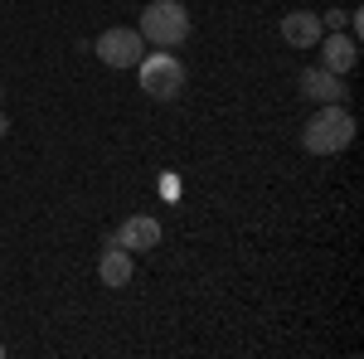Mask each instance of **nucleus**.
<instances>
[{
	"label": "nucleus",
	"instance_id": "f257e3e1",
	"mask_svg": "<svg viewBox=\"0 0 364 359\" xmlns=\"http://www.w3.org/2000/svg\"><path fill=\"white\" fill-rule=\"evenodd\" d=\"M355 141V117L345 102H321V112L301 127V146L311 156H336Z\"/></svg>",
	"mask_w": 364,
	"mask_h": 359
},
{
	"label": "nucleus",
	"instance_id": "f03ea898",
	"mask_svg": "<svg viewBox=\"0 0 364 359\" xmlns=\"http://www.w3.org/2000/svg\"><path fill=\"white\" fill-rule=\"evenodd\" d=\"M141 39L156 49H180L190 39V10L180 0H151L141 10Z\"/></svg>",
	"mask_w": 364,
	"mask_h": 359
},
{
	"label": "nucleus",
	"instance_id": "7ed1b4c3",
	"mask_svg": "<svg viewBox=\"0 0 364 359\" xmlns=\"http://www.w3.org/2000/svg\"><path fill=\"white\" fill-rule=\"evenodd\" d=\"M136 68H141V92H146V97L175 102V97L185 92V63L175 54H146Z\"/></svg>",
	"mask_w": 364,
	"mask_h": 359
},
{
	"label": "nucleus",
	"instance_id": "20e7f679",
	"mask_svg": "<svg viewBox=\"0 0 364 359\" xmlns=\"http://www.w3.org/2000/svg\"><path fill=\"white\" fill-rule=\"evenodd\" d=\"M92 49H97V58H102L107 68H136L141 54H146V39H141V29L117 25V29H102Z\"/></svg>",
	"mask_w": 364,
	"mask_h": 359
},
{
	"label": "nucleus",
	"instance_id": "39448f33",
	"mask_svg": "<svg viewBox=\"0 0 364 359\" xmlns=\"http://www.w3.org/2000/svg\"><path fill=\"white\" fill-rule=\"evenodd\" d=\"M316 49H321V68H331V73H350L360 63V39L355 34H340V29L321 34Z\"/></svg>",
	"mask_w": 364,
	"mask_h": 359
},
{
	"label": "nucleus",
	"instance_id": "423d86ee",
	"mask_svg": "<svg viewBox=\"0 0 364 359\" xmlns=\"http://www.w3.org/2000/svg\"><path fill=\"white\" fill-rule=\"evenodd\" d=\"M301 92L311 102H350V87H345V73H331V68H301Z\"/></svg>",
	"mask_w": 364,
	"mask_h": 359
},
{
	"label": "nucleus",
	"instance_id": "0eeeda50",
	"mask_svg": "<svg viewBox=\"0 0 364 359\" xmlns=\"http://www.w3.org/2000/svg\"><path fill=\"white\" fill-rule=\"evenodd\" d=\"M112 238H117V248H127V252H151V248H161V223L151 214H132V219H122V228Z\"/></svg>",
	"mask_w": 364,
	"mask_h": 359
},
{
	"label": "nucleus",
	"instance_id": "6e6552de",
	"mask_svg": "<svg viewBox=\"0 0 364 359\" xmlns=\"http://www.w3.org/2000/svg\"><path fill=\"white\" fill-rule=\"evenodd\" d=\"M321 34H326V25H321V15H311V10H291V15H282V39H287L291 49H316Z\"/></svg>",
	"mask_w": 364,
	"mask_h": 359
},
{
	"label": "nucleus",
	"instance_id": "1a4fd4ad",
	"mask_svg": "<svg viewBox=\"0 0 364 359\" xmlns=\"http://www.w3.org/2000/svg\"><path fill=\"white\" fill-rule=\"evenodd\" d=\"M136 272V262H132V252L117 248V238H107V252H102V262H97V277H102V286H127Z\"/></svg>",
	"mask_w": 364,
	"mask_h": 359
},
{
	"label": "nucleus",
	"instance_id": "9d476101",
	"mask_svg": "<svg viewBox=\"0 0 364 359\" xmlns=\"http://www.w3.org/2000/svg\"><path fill=\"white\" fill-rule=\"evenodd\" d=\"M161 194H166V199H175V194H180V180H170V175H166V180H161Z\"/></svg>",
	"mask_w": 364,
	"mask_h": 359
},
{
	"label": "nucleus",
	"instance_id": "9b49d317",
	"mask_svg": "<svg viewBox=\"0 0 364 359\" xmlns=\"http://www.w3.org/2000/svg\"><path fill=\"white\" fill-rule=\"evenodd\" d=\"M5 132H10V122H5V112H0V136H5Z\"/></svg>",
	"mask_w": 364,
	"mask_h": 359
},
{
	"label": "nucleus",
	"instance_id": "f8f14e48",
	"mask_svg": "<svg viewBox=\"0 0 364 359\" xmlns=\"http://www.w3.org/2000/svg\"><path fill=\"white\" fill-rule=\"evenodd\" d=\"M0 355H5V345H0Z\"/></svg>",
	"mask_w": 364,
	"mask_h": 359
},
{
	"label": "nucleus",
	"instance_id": "ddd939ff",
	"mask_svg": "<svg viewBox=\"0 0 364 359\" xmlns=\"http://www.w3.org/2000/svg\"><path fill=\"white\" fill-rule=\"evenodd\" d=\"M0 92H5V87H0Z\"/></svg>",
	"mask_w": 364,
	"mask_h": 359
}]
</instances>
